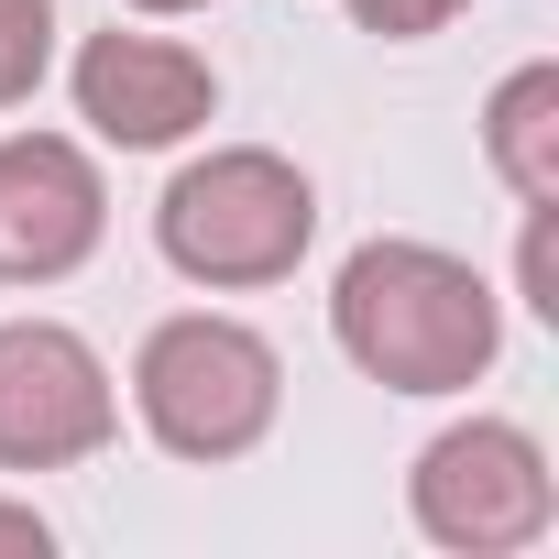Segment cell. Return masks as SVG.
<instances>
[{
  "label": "cell",
  "instance_id": "cell-1",
  "mask_svg": "<svg viewBox=\"0 0 559 559\" xmlns=\"http://www.w3.org/2000/svg\"><path fill=\"white\" fill-rule=\"evenodd\" d=\"M330 341L384 395H472L504 352V297L439 241H362L330 286Z\"/></svg>",
  "mask_w": 559,
  "mask_h": 559
},
{
  "label": "cell",
  "instance_id": "cell-2",
  "mask_svg": "<svg viewBox=\"0 0 559 559\" xmlns=\"http://www.w3.org/2000/svg\"><path fill=\"white\" fill-rule=\"evenodd\" d=\"M319 241V187L274 154V143H219L198 165L165 176L154 198V252L209 297H252V286H286Z\"/></svg>",
  "mask_w": 559,
  "mask_h": 559
},
{
  "label": "cell",
  "instance_id": "cell-3",
  "mask_svg": "<svg viewBox=\"0 0 559 559\" xmlns=\"http://www.w3.org/2000/svg\"><path fill=\"white\" fill-rule=\"evenodd\" d=\"M132 417L165 461H252L286 417V362H274L263 330L219 319V308H187V319H154L143 352H132Z\"/></svg>",
  "mask_w": 559,
  "mask_h": 559
},
{
  "label": "cell",
  "instance_id": "cell-4",
  "mask_svg": "<svg viewBox=\"0 0 559 559\" xmlns=\"http://www.w3.org/2000/svg\"><path fill=\"white\" fill-rule=\"evenodd\" d=\"M406 515H417V537L450 548V559H515V548L548 537L559 483H548V450H537L515 417H461V428H439V439L417 450Z\"/></svg>",
  "mask_w": 559,
  "mask_h": 559
},
{
  "label": "cell",
  "instance_id": "cell-5",
  "mask_svg": "<svg viewBox=\"0 0 559 559\" xmlns=\"http://www.w3.org/2000/svg\"><path fill=\"white\" fill-rule=\"evenodd\" d=\"M121 439L110 362L67 319H0V472H78Z\"/></svg>",
  "mask_w": 559,
  "mask_h": 559
},
{
  "label": "cell",
  "instance_id": "cell-6",
  "mask_svg": "<svg viewBox=\"0 0 559 559\" xmlns=\"http://www.w3.org/2000/svg\"><path fill=\"white\" fill-rule=\"evenodd\" d=\"M99 241H110V187L88 143L12 132L0 143V286H67Z\"/></svg>",
  "mask_w": 559,
  "mask_h": 559
},
{
  "label": "cell",
  "instance_id": "cell-7",
  "mask_svg": "<svg viewBox=\"0 0 559 559\" xmlns=\"http://www.w3.org/2000/svg\"><path fill=\"white\" fill-rule=\"evenodd\" d=\"M67 88H78V121H88L99 143H121V154H165V143L209 132V110H219V78H209L198 45H176V34H121V23L78 45Z\"/></svg>",
  "mask_w": 559,
  "mask_h": 559
},
{
  "label": "cell",
  "instance_id": "cell-8",
  "mask_svg": "<svg viewBox=\"0 0 559 559\" xmlns=\"http://www.w3.org/2000/svg\"><path fill=\"white\" fill-rule=\"evenodd\" d=\"M483 165L526 209H559V67H515L483 99Z\"/></svg>",
  "mask_w": 559,
  "mask_h": 559
},
{
  "label": "cell",
  "instance_id": "cell-9",
  "mask_svg": "<svg viewBox=\"0 0 559 559\" xmlns=\"http://www.w3.org/2000/svg\"><path fill=\"white\" fill-rule=\"evenodd\" d=\"M56 67V0H0V110H23Z\"/></svg>",
  "mask_w": 559,
  "mask_h": 559
},
{
  "label": "cell",
  "instance_id": "cell-10",
  "mask_svg": "<svg viewBox=\"0 0 559 559\" xmlns=\"http://www.w3.org/2000/svg\"><path fill=\"white\" fill-rule=\"evenodd\" d=\"M450 12H461V0H352V23L384 34V45H417V34H439Z\"/></svg>",
  "mask_w": 559,
  "mask_h": 559
},
{
  "label": "cell",
  "instance_id": "cell-11",
  "mask_svg": "<svg viewBox=\"0 0 559 559\" xmlns=\"http://www.w3.org/2000/svg\"><path fill=\"white\" fill-rule=\"evenodd\" d=\"M56 548V526L34 515V504H12V493H0V559H45Z\"/></svg>",
  "mask_w": 559,
  "mask_h": 559
},
{
  "label": "cell",
  "instance_id": "cell-12",
  "mask_svg": "<svg viewBox=\"0 0 559 559\" xmlns=\"http://www.w3.org/2000/svg\"><path fill=\"white\" fill-rule=\"evenodd\" d=\"M132 12H209V0H132Z\"/></svg>",
  "mask_w": 559,
  "mask_h": 559
}]
</instances>
